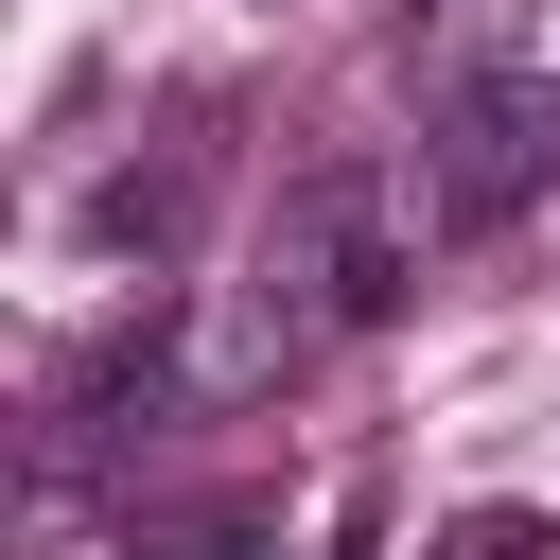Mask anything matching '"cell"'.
<instances>
[{
  "mask_svg": "<svg viewBox=\"0 0 560 560\" xmlns=\"http://www.w3.org/2000/svg\"><path fill=\"white\" fill-rule=\"evenodd\" d=\"M525 192H560V70H490V88H455L438 140H420L438 245H455V228H508Z\"/></svg>",
  "mask_w": 560,
  "mask_h": 560,
  "instance_id": "cell-2",
  "label": "cell"
},
{
  "mask_svg": "<svg viewBox=\"0 0 560 560\" xmlns=\"http://www.w3.org/2000/svg\"><path fill=\"white\" fill-rule=\"evenodd\" d=\"M175 210H192V158H158V175H105V192H88V228H105L122 262H158V245H175Z\"/></svg>",
  "mask_w": 560,
  "mask_h": 560,
  "instance_id": "cell-3",
  "label": "cell"
},
{
  "mask_svg": "<svg viewBox=\"0 0 560 560\" xmlns=\"http://www.w3.org/2000/svg\"><path fill=\"white\" fill-rule=\"evenodd\" d=\"M420 245H438L420 175H385V158H315V175L245 228V262H228V298H210V332H192V402H262V385H298L332 332L402 315Z\"/></svg>",
  "mask_w": 560,
  "mask_h": 560,
  "instance_id": "cell-1",
  "label": "cell"
},
{
  "mask_svg": "<svg viewBox=\"0 0 560 560\" xmlns=\"http://www.w3.org/2000/svg\"><path fill=\"white\" fill-rule=\"evenodd\" d=\"M420 560H542V525H525V508H472V525H438Z\"/></svg>",
  "mask_w": 560,
  "mask_h": 560,
  "instance_id": "cell-4",
  "label": "cell"
}]
</instances>
